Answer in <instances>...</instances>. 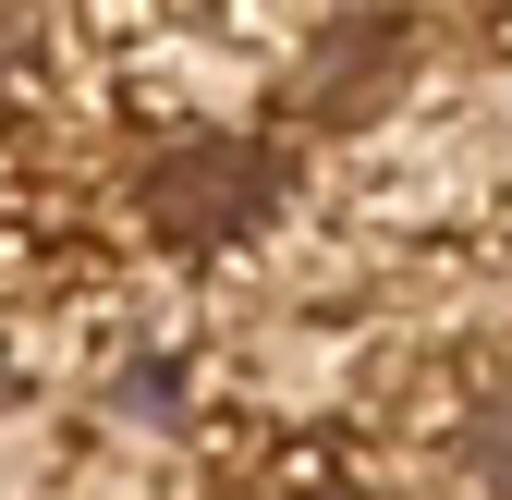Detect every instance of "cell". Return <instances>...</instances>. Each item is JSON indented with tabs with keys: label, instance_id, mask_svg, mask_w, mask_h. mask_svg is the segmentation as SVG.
<instances>
[{
	"label": "cell",
	"instance_id": "cell-1",
	"mask_svg": "<svg viewBox=\"0 0 512 500\" xmlns=\"http://www.w3.org/2000/svg\"><path fill=\"white\" fill-rule=\"evenodd\" d=\"M269 183H281L269 147H244V135H183L171 159H147L135 208H147V232H171V244H220V232H244L256 208H269Z\"/></svg>",
	"mask_w": 512,
	"mask_h": 500
},
{
	"label": "cell",
	"instance_id": "cell-2",
	"mask_svg": "<svg viewBox=\"0 0 512 500\" xmlns=\"http://www.w3.org/2000/svg\"><path fill=\"white\" fill-rule=\"evenodd\" d=\"M391 74H403V25H342V49L305 61V110L354 122V110H378V86H391Z\"/></svg>",
	"mask_w": 512,
	"mask_h": 500
},
{
	"label": "cell",
	"instance_id": "cell-3",
	"mask_svg": "<svg viewBox=\"0 0 512 500\" xmlns=\"http://www.w3.org/2000/svg\"><path fill=\"white\" fill-rule=\"evenodd\" d=\"M464 464H476V488H488V500H512V391H500V403H476Z\"/></svg>",
	"mask_w": 512,
	"mask_h": 500
}]
</instances>
